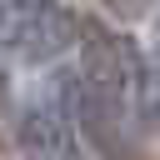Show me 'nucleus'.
<instances>
[{"instance_id": "f03ea898", "label": "nucleus", "mask_w": 160, "mask_h": 160, "mask_svg": "<svg viewBox=\"0 0 160 160\" xmlns=\"http://www.w3.org/2000/svg\"><path fill=\"white\" fill-rule=\"evenodd\" d=\"M10 135L20 145L25 160H85L80 135L70 125V110L60 100V90L50 80H40L10 115Z\"/></svg>"}, {"instance_id": "39448f33", "label": "nucleus", "mask_w": 160, "mask_h": 160, "mask_svg": "<svg viewBox=\"0 0 160 160\" xmlns=\"http://www.w3.org/2000/svg\"><path fill=\"white\" fill-rule=\"evenodd\" d=\"M10 115H15V85H10V65L0 55V135L10 130Z\"/></svg>"}, {"instance_id": "20e7f679", "label": "nucleus", "mask_w": 160, "mask_h": 160, "mask_svg": "<svg viewBox=\"0 0 160 160\" xmlns=\"http://www.w3.org/2000/svg\"><path fill=\"white\" fill-rule=\"evenodd\" d=\"M105 10H110L115 20H125V25H135V20L155 15V0H105Z\"/></svg>"}, {"instance_id": "f257e3e1", "label": "nucleus", "mask_w": 160, "mask_h": 160, "mask_svg": "<svg viewBox=\"0 0 160 160\" xmlns=\"http://www.w3.org/2000/svg\"><path fill=\"white\" fill-rule=\"evenodd\" d=\"M75 45H80V70H75L80 85L115 115H125V125L145 140L160 125V85L140 40L100 15H75Z\"/></svg>"}, {"instance_id": "7ed1b4c3", "label": "nucleus", "mask_w": 160, "mask_h": 160, "mask_svg": "<svg viewBox=\"0 0 160 160\" xmlns=\"http://www.w3.org/2000/svg\"><path fill=\"white\" fill-rule=\"evenodd\" d=\"M65 50H75V10L65 0H55L45 10H30L25 20H15L0 35V55H10L15 65H30V70L60 65Z\"/></svg>"}]
</instances>
